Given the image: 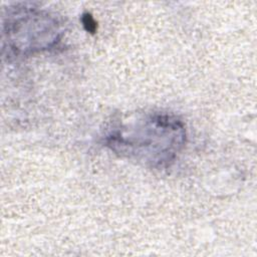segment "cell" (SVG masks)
Returning a JSON list of instances; mask_svg holds the SVG:
<instances>
[{
    "mask_svg": "<svg viewBox=\"0 0 257 257\" xmlns=\"http://www.w3.org/2000/svg\"><path fill=\"white\" fill-rule=\"evenodd\" d=\"M5 41L17 54H28L52 47L59 39L56 19L31 7H20L9 12L4 23Z\"/></svg>",
    "mask_w": 257,
    "mask_h": 257,
    "instance_id": "obj_2",
    "label": "cell"
},
{
    "mask_svg": "<svg viewBox=\"0 0 257 257\" xmlns=\"http://www.w3.org/2000/svg\"><path fill=\"white\" fill-rule=\"evenodd\" d=\"M185 127L176 116L151 113L123 119L105 137L116 154L151 168L170 165L185 144Z\"/></svg>",
    "mask_w": 257,
    "mask_h": 257,
    "instance_id": "obj_1",
    "label": "cell"
}]
</instances>
